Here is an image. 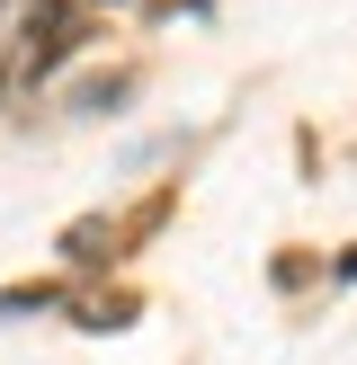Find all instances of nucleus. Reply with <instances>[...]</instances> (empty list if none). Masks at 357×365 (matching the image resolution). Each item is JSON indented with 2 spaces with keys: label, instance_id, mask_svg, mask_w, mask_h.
<instances>
[{
  "label": "nucleus",
  "instance_id": "nucleus-1",
  "mask_svg": "<svg viewBox=\"0 0 357 365\" xmlns=\"http://www.w3.org/2000/svg\"><path fill=\"white\" fill-rule=\"evenodd\" d=\"M18 27H27V36H18V71H27V81H45V71L81 45V9H71V0H27Z\"/></svg>",
  "mask_w": 357,
  "mask_h": 365
}]
</instances>
